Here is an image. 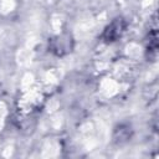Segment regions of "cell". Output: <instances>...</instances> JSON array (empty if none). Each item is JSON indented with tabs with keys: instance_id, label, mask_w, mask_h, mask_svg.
<instances>
[{
	"instance_id": "cell-1",
	"label": "cell",
	"mask_w": 159,
	"mask_h": 159,
	"mask_svg": "<svg viewBox=\"0 0 159 159\" xmlns=\"http://www.w3.org/2000/svg\"><path fill=\"white\" fill-rule=\"evenodd\" d=\"M158 56V20L157 12H154L149 21V30L145 40V57L148 61H155Z\"/></svg>"
},
{
	"instance_id": "cell-2",
	"label": "cell",
	"mask_w": 159,
	"mask_h": 159,
	"mask_svg": "<svg viewBox=\"0 0 159 159\" xmlns=\"http://www.w3.org/2000/svg\"><path fill=\"white\" fill-rule=\"evenodd\" d=\"M73 40L70 34H62L52 37L48 41V50L56 56H65L72 51Z\"/></svg>"
},
{
	"instance_id": "cell-3",
	"label": "cell",
	"mask_w": 159,
	"mask_h": 159,
	"mask_svg": "<svg viewBox=\"0 0 159 159\" xmlns=\"http://www.w3.org/2000/svg\"><path fill=\"white\" fill-rule=\"evenodd\" d=\"M125 29H127V21L123 17H116L103 30L102 40L107 43L116 42L117 40H119L123 36V34L125 32Z\"/></svg>"
},
{
	"instance_id": "cell-4",
	"label": "cell",
	"mask_w": 159,
	"mask_h": 159,
	"mask_svg": "<svg viewBox=\"0 0 159 159\" xmlns=\"http://www.w3.org/2000/svg\"><path fill=\"white\" fill-rule=\"evenodd\" d=\"M132 134H133L132 127L129 124L123 123V124H119L116 127V129L113 132V140L117 144H123L132 138Z\"/></svg>"
}]
</instances>
